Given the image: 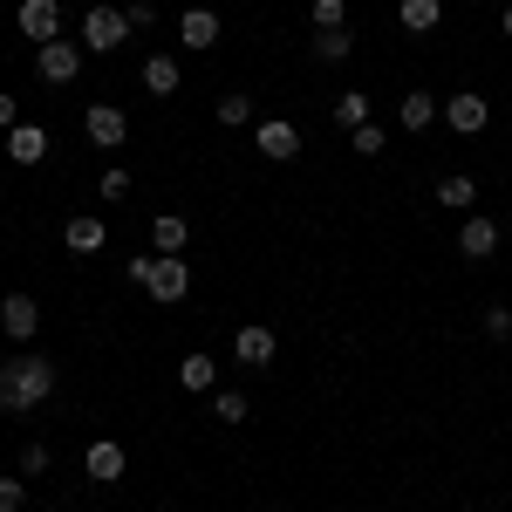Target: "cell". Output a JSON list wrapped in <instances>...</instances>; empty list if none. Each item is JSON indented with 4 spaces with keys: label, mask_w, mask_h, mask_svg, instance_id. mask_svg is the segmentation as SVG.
<instances>
[{
    "label": "cell",
    "mask_w": 512,
    "mask_h": 512,
    "mask_svg": "<svg viewBox=\"0 0 512 512\" xmlns=\"http://www.w3.org/2000/svg\"><path fill=\"white\" fill-rule=\"evenodd\" d=\"M458 253H465V260H492V253H499V226H492V219H465V226H458Z\"/></svg>",
    "instance_id": "cell-13"
},
{
    "label": "cell",
    "mask_w": 512,
    "mask_h": 512,
    "mask_svg": "<svg viewBox=\"0 0 512 512\" xmlns=\"http://www.w3.org/2000/svg\"><path fill=\"white\" fill-rule=\"evenodd\" d=\"M96 192L110 198V205H123V198H130V171H103V185H96Z\"/></svg>",
    "instance_id": "cell-28"
},
{
    "label": "cell",
    "mask_w": 512,
    "mask_h": 512,
    "mask_svg": "<svg viewBox=\"0 0 512 512\" xmlns=\"http://www.w3.org/2000/svg\"><path fill=\"white\" fill-rule=\"evenodd\" d=\"M349 48H355L349 28H328V35H315V55H321V62H349Z\"/></svg>",
    "instance_id": "cell-23"
},
{
    "label": "cell",
    "mask_w": 512,
    "mask_h": 512,
    "mask_svg": "<svg viewBox=\"0 0 512 512\" xmlns=\"http://www.w3.org/2000/svg\"><path fill=\"white\" fill-rule=\"evenodd\" d=\"M212 417H219V424H246V396L219 390V396H212Z\"/></svg>",
    "instance_id": "cell-25"
},
{
    "label": "cell",
    "mask_w": 512,
    "mask_h": 512,
    "mask_svg": "<svg viewBox=\"0 0 512 512\" xmlns=\"http://www.w3.org/2000/svg\"><path fill=\"white\" fill-rule=\"evenodd\" d=\"M144 89H151V96H178V62H171V55H151V62H144Z\"/></svg>",
    "instance_id": "cell-16"
},
{
    "label": "cell",
    "mask_w": 512,
    "mask_h": 512,
    "mask_svg": "<svg viewBox=\"0 0 512 512\" xmlns=\"http://www.w3.org/2000/svg\"><path fill=\"white\" fill-rule=\"evenodd\" d=\"M21 35L35 41V48L55 41L62 35V0H21Z\"/></svg>",
    "instance_id": "cell-6"
},
{
    "label": "cell",
    "mask_w": 512,
    "mask_h": 512,
    "mask_svg": "<svg viewBox=\"0 0 512 512\" xmlns=\"http://www.w3.org/2000/svg\"><path fill=\"white\" fill-rule=\"evenodd\" d=\"M123 41H130V14H123V7H89V14H82V48H89V55H110Z\"/></svg>",
    "instance_id": "cell-3"
},
{
    "label": "cell",
    "mask_w": 512,
    "mask_h": 512,
    "mask_svg": "<svg viewBox=\"0 0 512 512\" xmlns=\"http://www.w3.org/2000/svg\"><path fill=\"white\" fill-rule=\"evenodd\" d=\"M219 123H253V96H219Z\"/></svg>",
    "instance_id": "cell-27"
},
{
    "label": "cell",
    "mask_w": 512,
    "mask_h": 512,
    "mask_svg": "<svg viewBox=\"0 0 512 512\" xmlns=\"http://www.w3.org/2000/svg\"><path fill=\"white\" fill-rule=\"evenodd\" d=\"M294 151H301V130H294V123H287V117H267V123H260V158L287 164V158H294Z\"/></svg>",
    "instance_id": "cell-11"
},
{
    "label": "cell",
    "mask_w": 512,
    "mask_h": 512,
    "mask_svg": "<svg viewBox=\"0 0 512 512\" xmlns=\"http://www.w3.org/2000/svg\"><path fill=\"white\" fill-rule=\"evenodd\" d=\"M21 472H48V444H28L21 451Z\"/></svg>",
    "instance_id": "cell-31"
},
{
    "label": "cell",
    "mask_w": 512,
    "mask_h": 512,
    "mask_svg": "<svg viewBox=\"0 0 512 512\" xmlns=\"http://www.w3.org/2000/svg\"><path fill=\"white\" fill-rule=\"evenodd\" d=\"M212 376H219V362H212V355H185V369H178V383H185V390H212Z\"/></svg>",
    "instance_id": "cell-21"
},
{
    "label": "cell",
    "mask_w": 512,
    "mask_h": 512,
    "mask_svg": "<svg viewBox=\"0 0 512 512\" xmlns=\"http://www.w3.org/2000/svg\"><path fill=\"white\" fill-rule=\"evenodd\" d=\"M431 123H437V96L410 89V96H403V130H431Z\"/></svg>",
    "instance_id": "cell-19"
},
{
    "label": "cell",
    "mask_w": 512,
    "mask_h": 512,
    "mask_svg": "<svg viewBox=\"0 0 512 512\" xmlns=\"http://www.w3.org/2000/svg\"><path fill=\"white\" fill-rule=\"evenodd\" d=\"M21 123V110H14V96H0V130H14Z\"/></svg>",
    "instance_id": "cell-32"
},
{
    "label": "cell",
    "mask_w": 512,
    "mask_h": 512,
    "mask_svg": "<svg viewBox=\"0 0 512 512\" xmlns=\"http://www.w3.org/2000/svg\"><path fill=\"white\" fill-rule=\"evenodd\" d=\"M28 506V485L21 478H0V512H21Z\"/></svg>",
    "instance_id": "cell-29"
},
{
    "label": "cell",
    "mask_w": 512,
    "mask_h": 512,
    "mask_svg": "<svg viewBox=\"0 0 512 512\" xmlns=\"http://www.w3.org/2000/svg\"><path fill=\"white\" fill-rule=\"evenodd\" d=\"M151 246H158V253H185V219H178V212H158V219H151Z\"/></svg>",
    "instance_id": "cell-17"
},
{
    "label": "cell",
    "mask_w": 512,
    "mask_h": 512,
    "mask_svg": "<svg viewBox=\"0 0 512 512\" xmlns=\"http://www.w3.org/2000/svg\"><path fill=\"white\" fill-rule=\"evenodd\" d=\"M335 123H342V130H355V123H369V96H335Z\"/></svg>",
    "instance_id": "cell-24"
},
{
    "label": "cell",
    "mask_w": 512,
    "mask_h": 512,
    "mask_svg": "<svg viewBox=\"0 0 512 512\" xmlns=\"http://www.w3.org/2000/svg\"><path fill=\"white\" fill-rule=\"evenodd\" d=\"M82 130H89V144H96V151H117L123 137H130V117H123L117 103H89Z\"/></svg>",
    "instance_id": "cell-5"
},
{
    "label": "cell",
    "mask_w": 512,
    "mask_h": 512,
    "mask_svg": "<svg viewBox=\"0 0 512 512\" xmlns=\"http://www.w3.org/2000/svg\"><path fill=\"white\" fill-rule=\"evenodd\" d=\"M7 158L14 164H41L48 158V130H41V123H14V130H7Z\"/></svg>",
    "instance_id": "cell-12"
},
{
    "label": "cell",
    "mask_w": 512,
    "mask_h": 512,
    "mask_svg": "<svg viewBox=\"0 0 512 512\" xmlns=\"http://www.w3.org/2000/svg\"><path fill=\"white\" fill-rule=\"evenodd\" d=\"M233 355L246 362V369H267V362H274V328H260V321H246V328L233 335Z\"/></svg>",
    "instance_id": "cell-9"
},
{
    "label": "cell",
    "mask_w": 512,
    "mask_h": 512,
    "mask_svg": "<svg viewBox=\"0 0 512 512\" xmlns=\"http://www.w3.org/2000/svg\"><path fill=\"white\" fill-rule=\"evenodd\" d=\"M506 35H512V7H506Z\"/></svg>",
    "instance_id": "cell-33"
},
{
    "label": "cell",
    "mask_w": 512,
    "mask_h": 512,
    "mask_svg": "<svg viewBox=\"0 0 512 512\" xmlns=\"http://www.w3.org/2000/svg\"><path fill=\"white\" fill-rule=\"evenodd\" d=\"M62 239H69V253H103L110 226H103L96 212H82V219H69V226H62Z\"/></svg>",
    "instance_id": "cell-15"
},
{
    "label": "cell",
    "mask_w": 512,
    "mask_h": 512,
    "mask_svg": "<svg viewBox=\"0 0 512 512\" xmlns=\"http://www.w3.org/2000/svg\"><path fill=\"white\" fill-rule=\"evenodd\" d=\"M178 41H185V48H212V41H219V14H212V7H185Z\"/></svg>",
    "instance_id": "cell-14"
},
{
    "label": "cell",
    "mask_w": 512,
    "mask_h": 512,
    "mask_svg": "<svg viewBox=\"0 0 512 512\" xmlns=\"http://www.w3.org/2000/svg\"><path fill=\"white\" fill-rule=\"evenodd\" d=\"M444 123H451L458 137H478V130L492 123V103H485V96H451V103H444Z\"/></svg>",
    "instance_id": "cell-8"
},
{
    "label": "cell",
    "mask_w": 512,
    "mask_h": 512,
    "mask_svg": "<svg viewBox=\"0 0 512 512\" xmlns=\"http://www.w3.org/2000/svg\"><path fill=\"white\" fill-rule=\"evenodd\" d=\"M55 396V362L48 355H14V362H0V410H35Z\"/></svg>",
    "instance_id": "cell-1"
},
{
    "label": "cell",
    "mask_w": 512,
    "mask_h": 512,
    "mask_svg": "<svg viewBox=\"0 0 512 512\" xmlns=\"http://www.w3.org/2000/svg\"><path fill=\"white\" fill-rule=\"evenodd\" d=\"M0 328H7V342H35L41 308L28 301V294H7V301H0Z\"/></svg>",
    "instance_id": "cell-7"
},
{
    "label": "cell",
    "mask_w": 512,
    "mask_h": 512,
    "mask_svg": "<svg viewBox=\"0 0 512 512\" xmlns=\"http://www.w3.org/2000/svg\"><path fill=\"white\" fill-rule=\"evenodd\" d=\"M130 280H137V287H144L151 301H164V308L192 294V267H185L178 253H151V260H130Z\"/></svg>",
    "instance_id": "cell-2"
},
{
    "label": "cell",
    "mask_w": 512,
    "mask_h": 512,
    "mask_svg": "<svg viewBox=\"0 0 512 512\" xmlns=\"http://www.w3.org/2000/svg\"><path fill=\"white\" fill-rule=\"evenodd\" d=\"M308 21H315V35H328V28H349V0H315V7H308Z\"/></svg>",
    "instance_id": "cell-22"
},
{
    "label": "cell",
    "mask_w": 512,
    "mask_h": 512,
    "mask_svg": "<svg viewBox=\"0 0 512 512\" xmlns=\"http://www.w3.org/2000/svg\"><path fill=\"white\" fill-rule=\"evenodd\" d=\"M383 144H390V130H383V123H355V130H349V151H355V158H376Z\"/></svg>",
    "instance_id": "cell-20"
},
{
    "label": "cell",
    "mask_w": 512,
    "mask_h": 512,
    "mask_svg": "<svg viewBox=\"0 0 512 512\" xmlns=\"http://www.w3.org/2000/svg\"><path fill=\"white\" fill-rule=\"evenodd\" d=\"M437 21H444V0H403V28L410 35H431Z\"/></svg>",
    "instance_id": "cell-18"
},
{
    "label": "cell",
    "mask_w": 512,
    "mask_h": 512,
    "mask_svg": "<svg viewBox=\"0 0 512 512\" xmlns=\"http://www.w3.org/2000/svg\"><path fill=\"white\" fill-rule=\"evenodd\" d=\"M82 55H89L82 41H62V35L41 41V48H35V76L41 82H76L82 76Z\"/></svg>",
    "instance_id": "cell-4"
},
{
    "label": "cell",
    "mask_w": 512,
    "mask_h": 512,
    "mask_svg": "<svg viewBox=\"0 0 512 512\" xmlns=\"http://www.w3.org/2000/svg\"><path fill=\"white\" fill-rule=\"evenodd\" d=\"M472 198H478L472 178H444V185H437V205H472Z\"/></svg>",
    "instance_id": "cell-26"
},
{
    "label": "cell",
    "mask_w": 512,
    "mask_h": 512,
    "mask_svg": "<svg viewBox=\"0 0 512 512\" xmlns=\"http://www.w3.org/2000/svg\"><path fill=\"white\" fill-rule=\"evenodd\" d=\"M82 472L96 478V485H117V478H123V444H117V437H96L89 458H82Z\"/></svg>",
    "instance_id": "cell-10"
},
{
    "label": "cell",
    "mask_w": 512,
    "mask_h": 512,
    "mask_svg": "<svg viewBox=\"0 0 512 512\" xmlns=\"http://www.w3.org/2000/svg\"><path fill=\"white\" fill-rule=\"evenodd\" d=\"M485 335H492V342H506V335H512V315H506V308H485Z\"/></svg>",
    "instance_id": "cell-30"
}]
</instances>
